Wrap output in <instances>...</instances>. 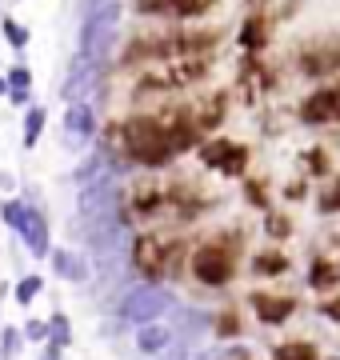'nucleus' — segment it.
Returning a JSON list of instances; mask_svg holds the SVG:
<instances>
[{"instance_id": "obj_21", "label": "nucleus", "mask_w": 340, "mask_h": 360, "mask_svg": "<svg viewBox=\"0 0 340 360\" xmlns=\"http://www.w3.org/2000/svg\"><path fill=\"white\" fill-rule=\"evenodd\" d=\"M316 208H320L325 217H332V212H340V180H328L325 188L316 193Z\"/></svg>"}, {"instance_id": "obj_19", "label": "nucleus", "mask_w": 340, "mask_h": 360, "mask_svg": "<svg viewBox=\"0 0 340 360\" xmlns=\"http://www.w3.org/2000/svg\"><path fill=\"white\" fill-rule=\"evenodd\" d=\"M0 32H4V40H8L16 52H25V49H28V40H32V32H28V28L20 25L16 16H0Z\"/></svg>"}, {"instance_id": "obj_16", "label": "nucleus", "mask_w": 340, "mask_h": 360, "mask_svg": "<svg viewBox=\"0 0 340 360\" xmlns=\"http://www.w3.org/2000/svg\"><path fill=\"white\" fill-rule=\"evenodd\" d=\"M340 284V264L328 257H316L313 269H308V288H316V292H328V288H336Z\"/></svg>"}, {"instance_id": "obj_11", "label": "nucleus", "mask_w": 340, "mask_h": 360, "mask_svg": "<svg viewBox=\"0 0 340 360\" xmlns=\"http://www.w3.org/2000/svg\"><path fill=\"white\" fill-rule=\"evenodd\" d=\"M20 240H25V248L32 252V257H48L53 252V232H48V220H44V212L32 205H25V217H20Z\"/></svg>"}, {"instance_id": "obj_20", "label": "nucleus", "mask_w": 340, "mask_h": 360, "mask_svg": "<svg viewBox=\"0 0 340 360\" xmlns=\"http://www.w3.org/2000/svg\"><path fill=\"white\" fill-rule=\"evenodd\" d=\"M48 340H53V345H60V348L72 345V324H68L65 312H53V316H48Z\"/></svg>"}, {"instance_id": "obj_10", "label": "nucleus", "mask_w": 340, "mask_h": 360, "mask_svg": "<svg viewBox=\"0 0 340 360\" xmlns=\"http://www.w3.org/2000/svg\"><path fill=\"white\" fill-rule=\"evenodd\" d=\"M96 136V112H92V104H68L65 108V124H60V144L80 153V148H89V141Z\"/></svg>"}, {"instance_id": "obj_31", "label": "nucleus", "mask_w": 340, "mask_h": 360, "mask_svg": "<svg viewBox=\"0 0 340 360\" xmlns=\"http://www.w3.org/2000/svg\"><path fill=\"white\" fill-rule=\"evenodd\" d=\"M16 188V176L13 172H0V193H13Z\"/></svg>"}, {"instance_id": "obj_15", "label": "nucleus", "mask_w": 340, "mask_h": 360, "mask_svg": "<svg viewBox=\"0 0 340 360\" xmlns=\"http://www.w3.org/2000/svg\"><path fill=\"white\" fill-rule=\"evenodd\" d=\"M44 124H48V108H44V104H28V108H25V129H20V144H25L28 153L40 144Z\"/></svg>"}, {"instance_id": "obj_23", "label": "nucleus", "mask_w": 340, "mask_h": 360, "mask_svg": "<svg viewBox=\"0 0 340 360\" xmlns=\"http://www.w3.org/2000/svg\"><path fill=\"white\" fill-rule=\"evenodd\" d=\"M20 340H25V333L13 328V324H4V328H0V360H13L16 352H20Z\"/></svg>"}, {"instance_id": "obj_24", "label": "nucleus", "mask_w": 340, "mask_h": 360, "mask_svg": "<svg viewBox=\"0 0 340 360\" xmlns=\"http://www.w3.org/2000/svg\"><path fill=\"white\" fill-rule=\"evenodd\" d=\"M4 80H8V92H28L32 89V72H28L25 65H13L8 72H4Z\"/></svg>"}, {"instance_id": "obj_13", "label": "nucleus", "mask_w": 340, "mask_h": 360, "mask_svg": "<svg viewBox=\"0 0 340 360\" xmlns=\"http://www.w3.org/2000/svg\"><path fill=\"white\" fill-rule=\"evenodd\" d=\"M48 260H53V272L60 276V281H72V284H84L89 281V260H84V252H77V248H53L48 252Z\"/></svg>"}, {"instance_id": "obj_29", "label": "nucleus", "mask_w": 340, "mask_h": 360, "mask_svg": "<svg viewBox=\"0 0 340 360\" xmlns=\"http://www.w3.org/2000/svg\"><path fill=\"white\" fill-rule=\"evenodd\" d=\"M60 352H65L60 345H53V340H44V348H40V356H37V360H60Z\"/></svg>"}, {"instance_id": "obj_26", "label": "nucleus", "mask_w": 340, "mask_h": 360, "mask_svg": "<svg viewBox=\"0 0 340 360\" xmlns=\"http://www.w3.org/2000/svg\"><path fill=\"white\" fill-rule=\"evenodd\" d=\"M264 229H268V236H273V240H280V236H288V232H292V220H285V217H276V212H268Z\"/></svg>"}, {"instance_id": "obj_25", "label": "nucleus", "mask_w": 340, "mask_h": 360, "mask_svg": "<svg viewBox=\"0 0 340 360\" xmlns=\"http://www.w3.org/2000/svg\"><path fill=\"white\" fill-rule=\"evenodd\" d=\"M20 217H25V200H4V205H0V220L13 232L20 229Z\"/></svg>"}, {"instance_id": "obj_27", "label": "nucleus", "mask_w": 340, "mask_h": 360, "mask_svg": "<svg viewBox=\"0 0 340 360\" xmlns=\"http://www.w3.org/2000/svg\"><path fill=\"white\" fill-rule=\"evenodd\" d=\"M20 333H25V340H48V321H28Z\"/></svg>"}, {"instance_id": "obj_14", "label": "nucleus", "mask_w": 340, "mask_h": 360, "mask_svg": "<svg viewBox=\"0 0 340 360\" xmlns=\"http://www.w3.org/2000/svg\"><path fill=\"white\" fill-rule=\"evenodd\" d=\"M172 340L176 336H172V328L164 321H152V324H140L136 328V352H144V356H160Z\"/></svg>"}, {"instance_id": "obj_5", "label": "nucleus", "mask_w": 340, "mask_h": 360, "mask_svg": "<svg viewBox=\"0 0 340 360\" xmlns=\"http://www.w3.org/2000/svg\"><path fill=\"white\" fill-rule=\"evenodd\" d=\"M200 156V165L212 168V172H221L224 180H236V176H244L249 172V144H240V141H228V136H216V141H204L197 148Z\"/></svg>"}, {"instance_id": "obj_28", "label": "nucleus", "mask_w": 340, "mask_h": 360, "mask_svg": "<svg viewBox=\"0 0 340 360\" xmlns=\"http://www.w3.org/2000/svg\"><path fill=\"white\" fill-rule=\"evenodd\" d=\"M320 312H325L332 324H340V292H336V296H328L325 304H320Z\"/></svg>"}, {"instance_id": "obj_32", "label": "nucleus", "mask_w": 340, "mask_h": 360, "mask_svg": "<svg viewBox=\"0 0 340 360\" xmlns=\"http://www.w3.org/2000/svg\"><path fill=\"white\" fill-rule=\"evenodd\" d=\"M224 360H252V356L244 352V348H228V352H224Z\"/></svg>"}, {"instance_id": "obj_3", "label": "nucleus", "mask_w": 340, "mask_h": 360, "mask_svg": "<svg viewBox=\"0 0 340 360\" xmlns=\"http://www.w3.org/2000/svg\"><path fill=\"white\" fill-rule=\"evenodd\" d=\"M120 20H124V0H108L100 8H84L80 13V49L89 60L108 65V49L120 37Z\"/></svg>"}, {"instance_id": "obj_12", "label": "nucleus", "mask_w": 340, "mask_h": 360, "mask_svg": "<svg viewBox=\"0 0 340 360\" xmlns=\"http://www.w3.org/2000/svg\"><path fill=\"white\" fill-rule=\"evenodd\" d=\"M209 0H132V8L144 16H172V20H184V16H197Z\"/></svg>"}, {"instance_id": "obj_30", "label": "nucleus", "mask_w": 340, "mask_h": 360, "mask_svg": "<svg viewBox=\"0 0 340 360\" xmlns=\"http://www.w3.org/2000/svg\"><path fill=\"white\" fill-rule=\"evenodd\" d=\"M8 101H13L16 108H28V104H32V89L28 92H8Z\"/></svg>"}, {"instance_id": "obj_1", "label": "nucleus", "mask_w": 340, "mask_h": 360, "mask_svg": "<svg viewBox=\"0 0 340 360\" xmlns=\"http://www.w3.org/2000/svg\"><path fill=\"white\" fill-rule=\"evenodd\" d=\"M200 144L197 120H160V116H129L120 124V153L140 168H164L176 156Z\"/></svg>"}, {"instance_id": "obj_18", "label": "nucleus", "mask_w": 340, "mask_h": 360, "mask_svg": "<svg viewBox=\"0 0 340 360\" xmlns=\"http://www.w3.org/2000/svg\"><path fill=\"white\" fill-rule=\"evenodd\" d=\"M273 360H320L313 340H285L273 348Z\"/></svg>"}, {"instance_id": "obj_7", "label": "nucleus", "mask_w": 340, "mask_h": 360, "mask_svg": "<svg viewBox=\"0 0 340 360\" xmlns=\"http://www.w3.org/2000/svg\"><path fill=\"white\" fill-rule=\"evenodd\" d=\"M172 257H176V245L160 240L157 232H144V236H136V240H132V269L140 272V276H148L152 284L169 272Z\"/></svg>"}, {"instance_id": "obj_33", "label": "nucleus", "mask_w": 340, "mask_h": 360, "mask_svg": "<svg viewBox=\"0 0 340 360\" xmlns=\"http://www.w3.org/2000/svg\"><path fill=\"white\" fill-rule=\"evenodd\" d=\"M0 96H8V80H4V72H0Z\"/></svg>"}, {"instance_id": "obj_6", "label": "nucleus", "mask_w": 340, "mask_h": 360, "mask_svg": "<svg viewBox=\"0 0 340 360\" xmlns=\"http://www.w3.org/2000/svg\"><path fill=\"white\" fill-rule=\"evenodd\" d=\"M100 84H105V65H100V60H89L84 52H77L72 65H68V72H65V80H60V101L84 104Z\"/></svg>"}, {"instance_id": "obj_9", "label": "nucleus", "mask_w": 340, "mask_h": 360, "mask_svg": "<svg viewBox=\"0 0 340 360\" xmlns=\"http://www.w3.org/2000/svg\"><path fill=\"white\" fill-rule=\"evenodd\" d=\"M249 309H252V316H256L261 324L276 328V324L292 321V312H296V296L292 292H273V288H252L249 292Z\"/></svg>"}, {"instance_id": "obj_8", "label": "nucleus", "mask_w": 340, "mask_h": 360, "mask_svg": "<svg viewBox=\"0 0 340 360\" xmlns=\"http://www.w3.org/2000/svg\"><path fill=\"white\" fill-rule=\"evenodd\" d=\"M301 124L308 129H328V124H340V80L332 84H320L316 92H308L296 108Z\"/></svg>"}, {"instance_id": "obj_4", "label": "nucleus", "mask_w": 340, "mask_h": 360, "mask_svg": "<svg viewBox=\"0 0 340 360\" xmlns=\"http://www.w3.org/2000/svg\"><path fill=\"white\" fill-rule=\"evenodd\" d=\"M172 309V296L164 284H152L144 281L136 284V288H129L124 292V300H120V316H124V324H152V321H164V312Z\"/></svg>"}, {"instance_id": "obj_2", "label": "nucleus", "mask_w": 340, "mask_h": 360, "mask_svg": "<svg viewBox=\"0 0 340 360\" xmlns=\"http://www.w3.org/2000/svg\"><path fill=\"white\" fill-rule=\"evenodd\" d=\"M236 269H240V252H236V245L224 240V236H212V240H204V245H197L188 252V272H192V281L204 284V288H224V284H233Z\"/></svg>"}, {"instance_id": "obj_22", "label": "nucleus", "mask_w": 340, "mask_h": 360, "mask_svg": "<svg viewBox=\"0 0 340 360\" xmlns=\"http://www.w3.org/2000/svg\"><path fill=\"white\" fill-rule=\"evenodd\" d=\"M40 292H44V276H37V272H32V276H25V281L16 284V304H25V309H28Z\"/></svg>"}, {"instance_id": "obj_17", "label": "nucleus", "mask_w": 340, "mask_h": 360, "mask_svg": "<svg viewBox=\"0 0 340 360\" xmlns=\"http://www.w3.org/2000/svg\"><path fill=\"white\" fill-rule=\"evenodd\" d=\"M252 272L256 276H280V272H288V257L280 248H264V252L252 257Z\"/></svg>"}]
</instances>
